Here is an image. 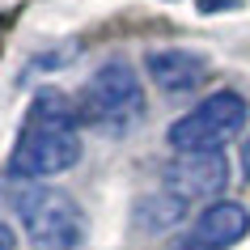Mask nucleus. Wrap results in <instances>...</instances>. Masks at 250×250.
<instances>
[{
  "mask_svg": "<svg viewBox=\"0 0 250 250\" xmlns=\"http://www.w3.org/2000/svg\"><path fill=\"white\" fill-rule=\"evenodd\" d=\"M77 106L68 102L60 89L34 93L17 145L9 153V174L26 178V183H42L55 174L72 170L81 161V132H77Z\"/></svg>",
  "mask_w": 250,
  "mask_h": 250,
  "instance_id": "1",
  "label": "nucleus"
},
{
  "mask_svg": "<svg viewBox=\"0 0 250 250\" xmlns=\"http://www.w3.org/2000/svg\"><path fill=\"white\" fill-rule=\"evenodd\" d=\"M77 115L106 136H127L145 119V89H140L136 68L123 60L102 64L85 81V89L77 98Z\"/></svg>",
  "mask_w": 250,
  "mask_h": 250,
  "instance_id": "2",
  "label": "nucleus"
},
{
  "mask_svg": "<svg viewBox=\"0 0 250 250\" xmlns=\"http://www.w3.org/2000/svg\"><path fill=\"white\" fill-rule=\"evenodd\" d=\"M246 115H250V106H246L242 93L216 89V93H208L204 102H195L187 115L174 119L166 140H170L174 153H221V148L246 127Z\"/></svg>",
  "mask_w": 250,
  "mask_h": 250,
  "instance_id": "3",
  "label": "nucleus"
},
{
  "mask_svg": "<svg viewBox=\"0 0 250 250\" xmlns=\"http://www.w3.org/2000/svg\"><path fill=\"white\" fill-rule=\"evenodd\" d=\"M17 216L21 229L39 250H77L85 242V212L72 195H64L60 187H26L17 195Z\"/></svg>",
  "mask_w": 250,
  "mask_h": 250,
  "instance_id": "4",
  "label": "nucleus"
},
{
  "mask_svg": "<svg viewBox=\"0 0 250 250\" xmlns=\"http://www.w3.org/2000/svg\"><path fill=\"white\" fill-rule=\"evenodd\" d=\"M229 183L225 153H178L161 170V191L178 204H216V195Z\"/></svg>",
  "mask_w": 250,
  "mask_h": 250,
  "instance_id": "5",
  "label": "nucleus"
},
{
  "mask_svg": "<svg viewBox=\"0 0 250 250\" xmlns=\"http://www.w3.org/2000/svg\"><path fill=\"white\" fill-rule=\"evenodd\" d=\"M246 233H250V212L233 199H216L191 221V229L174 242V250H233Z\"/></svg>",
  "mask_w": 250,
  "mask_h": 250,
  "instance_id": "6",
  "label": "nucleus"
},
{
  "mask_svg": "<svg viewBox=\"0 0 250 250\" xmlns=\"http://www.w3.org/2000/svg\"><path fill=\"white\" fill-rule=\"evenodd\" d=\"M145 72L153 77L161 93H174V98H183V93H195L204 81H208L212 64L204 51H187V47H161V51H148L145 55Z\"/></svg>",
  "mask_w": 250,
  "mask_h": 250,
  "instance_id": "7",
  "label": "nucleus"
},
{
  "mask_svg": "<svg viewBox=\"0 0 250 250\" xmlns=\"http://www.w3.org/2000/svg\"><path fill=\"white\" fill-rule=\"evenodd\" d=\"M140 225L145 229H153V233H161V229H170V225H178L187 216V204H178V199H170L166 191H157V195H148L145 204H140Z\"/></svg>",
  "mask_w": 250,
  "mask_h": 250,
  "instance_id": "8",
  "label": "nucleus"
},
{
  "mask_svg": "<svg viewBox=\"0 0 250 250\" xmlns=\"http://www.w3.org/2000/svg\"><path fill=\"white\" fill-rule=\"evenodd\" d=\"M242 0H199V9L204 13H225V9H237Z\"/></svg>",
  "mask_w": 250,
  "mask_h": 250,
  "instance_id": "9",
  "label": "nucleus"
},
{
  "mask_svg": "<svg viewBox=\"0 0 250 250\" xmlns=\"http://www.w3.org/2000/svg\"><path fill=\"white\" fill-rule=\"evenodd\" d=\"M242 178L250 183V136H246V145H242Z\"/></svg>",
  "mask_w": 250,
  "mask_h": 250,
  "instance_id": "10",
  "label": "nucleus"
},
{
  "mask_svg": "<svg viewBox=\"0 0 250 250\" xmlns=\"http://www.w3.org/2000/svg\"><path fill=\"white\" fill-rule=\"evenodd\" d=\"M0 250H13V229L9 225H0Z\"/></svg>",
  "mask_w": 250,
  "mask_h": 250,
  "instance_id": "11",
  "label": "nucleus"
}]
</instances>
